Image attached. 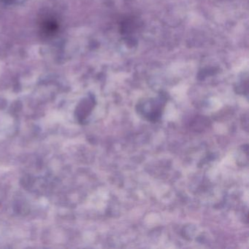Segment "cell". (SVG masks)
Instances as JSON below:
<instances>
[{"instance_id": "cell-1", "label": "cell", "mask_w": 249, "mask_h": 249, "mask_svg": "<svg viewBox=\"0 0 249 249\" xmlns=\"http://www.w3.org/2000/svg\"><path fill=\"white\" fill-rule=\"evenodd\" d=\"M165 102V99L161 96L157 99H151L138 103L137 106L138 113L149 122H158L162 114Z\"/></svg>"}, {"instance_id": "cell-2", "label": "cell", "mask_w": 249, "mask_h": 249, "mask_svg": "<svg viewBox=\"0 0 249 249\" xmlns=\"http://www.w3.org/2000/svg\"><path fill=\"white\" fill-rule=\"evenodd\" d=\"M59 29L57 22L53 19H47L42 24V30L47 36L54 35Z\"/></svg>"}]
</instances>
